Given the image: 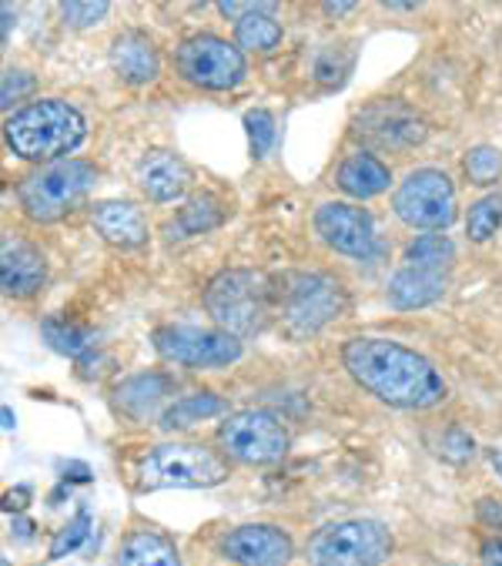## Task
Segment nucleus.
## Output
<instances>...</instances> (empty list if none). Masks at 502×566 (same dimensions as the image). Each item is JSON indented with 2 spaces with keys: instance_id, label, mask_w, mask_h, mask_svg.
I'll use <instances>...</instances> for the list:
<instances>
[{
  "instance_id": "f257e3e1",
  "label": "nucleus",
  "mask_w": 502,
  "mask_h": 566,
  "mask_svg": "<svg viewBox=\"0 0 502 566\" xmlns=\"http://www.w3.org/2000/svg\"><path fill=\"white\" fill-rule=\"evenodd\" d=\"M342 366L368 396L393 409L422 412L449 396L442 373L416 349L393 338L355 335L342 346Z\"/></svg>"
},
{
  "instance_id": "f03ea898",
  "label": "nucleus",
  "mask_w": 502,
  "mask_h": 566,
  "mask_svg": "<svg viewBox=\"0 0 502 566\" xmlns=\"http://www.w3.org/2000/svg\"><path fill=\"white\" fill-rule=\"evenodd\" d=\"M87 135L84 115L57 97H41L24 104L21 111L4 122V142L8 148L24 158V161H48L54 165L57 158L71 155Z\"/></svg>"
},
{
  "instance_id": "7ed1b4c3",
  "label": "nucleus",
  "mask_w": 502,
  "mask_h": 566,
  "mask_svg": "<svg viewBox=\"0 0 502 566\" xmlns=\"http://www.w3.org/2000/svg\"><path fill=\"white\" fill-rule=\"evenodd\" d=\"M201 302L221 332L244 338V335H259L269 325L272 312L279 308V289L265 272L224 269L208 282Z\"/></svg>"
},
{
  "instance_id": "20e7f679",
  "label": "nucleus",
  "mask_w": 502,
  "mask_h": 566,
  "mask_svg": "<svg viewBox=\"0 0 502 566\" xmlns=\"http://www.w3.org/2000/svg\"><path fill=\"white\" fill-rule=\"evenodd\" d=\"M142 490H211L228 480V457L205 442H161L138 467Z\"/></svg>"
},
{
  "instance_id": "39448f33",
  "label": "nucleus",
  "mask_w": 502,
  "mask_h": 566,
  "mask_svg": "<svg viewBox=\"0 0 502 566\" xmlns=\"http://www.w3.org/2000/svg\"><path fill=\"white\" fill-rule=\"evenodd\" d=\"M94 181H97V168L94 165L77 161V158L54 161V165H44V168H38V171L21 178L18 201H21V211L31 221L54 224V221L67 218L87 198Z\"/></svg>"
},
{
  "instance_id": "423d86ee",
  "label": "nucleus",
  "mask_w": 502,
  "mask_h": 566,
  "mask_svg": "<svg viewBox=\"0 0 502 566\" xmlns=\"http://www.w3.org/2000/svg\"><path fill=\"white\" fill-rule=\"evenodd\" d=\"M393 530L379 520H338L305 543L308 566H383L393 556Z\"/></svg>"
},
{
  "instance_id": "0eeeda50",
  "label": "nucleus",
  "mask_w": 502,
  "mask_h": 566,
  "mask_svg": "<svg viewBox=\"0 0 502 566\" xmlns=\"http://www.w3.org/2000/svg\"><path fill=\"white\" fill-rule=\"evenodd\" d=\"M348 308L345 285L325 272H292L279 289V312L295 335H315Z\"/></svg>"
},
{
  "instance_id": "6e6552de",
  "label": "nucleus",
  "mask_w": 502,
  "mask_h": 566,
  "mask_svg": "<svg viewBox=\"0 0 502 566\" xmlns=\"http://www.w3.org/2000/svg\"><path fill=\"white\" fill-rule=\"evenodd\" d=\"M218 446L228 460L241 467H272L285 460L292 436L275 412L241 409L224 416V422L218 426Z\"/></svg>"
},
{
  "instance_id": "1a4fd4ad",
  "label": "nucleus",
  "mask_w": 502,
  "mask_h": 566,
  "mask_svg": "<svg viewBox=\"0 0 502 566\" xmlns=\"http://www.w3.org/2000/svg\"><path fill=\"white\" fill-rule=\"evenodd\" d=\"M181 81L201 91H231L248 77L244 51L228 44L218 34H191L178 44L175 54Z\"/></svg>"
},
{
  "instance_id": "9d476101",
  "label": "nucleus",
  "mask_w": 502,
  "mask_h": 566,
  "mask_svg": "<svg viewBox=\"0 0 502 566\" xmlns=\"http://www.w3.org/2000/svg\"><path fill=\"white\" fill-rule=\"evenodd\" d=\"M456 185L439 168L412 171L393 195V211L409 229L442 232L456 221Z\"/></svg>"
},
{
  "instance_id": "9b49d317",
  "label": "nucleus",
  "mask_w": 502,
  "mask_h": 566,
  "mask_svg": "<svg viewBox=\"0 0 502 566\" xmlns=\"http://www.w3.org/2000/svg\"><path fill=\"white\" fill-rule=\"evenodd\" d=\"M151 343L161 359L191 366V369H221L241 359V338L221 328L198 325H161L155 328Z\"/></svg>"
},
{
  "instance_id": "f8f14e48",
  "label": "nucleus",
  "mask_w": 502,
  "mask_h": 566,
  "mask_svg": "<svg viewBox=\"0 0 502 566\" xmlns=\"http://www.w3.org/2000/svg\"><path fill=\"white\" fill-rule=\"evenodd\" d=\"M315 235L338 255L348 259H372L379 252V235H375V221L365 208L348 201H325L318 205L312 218Z\"/></svg>"
},
{
  "instance_id": "ddd939ff",
  "label": "nucleus",
  "mask_w": 502,
  "mask_h": 566,
  "mask_svg": "<svg viewBox=\"0 0 502 566\" xmlns=\"http://www.w3.org/2000/svg\"><path fill=\"white\" fill-rule=\"evenodd\" d=\"M355 135L383 151H406L426 142V122L402 101H375L355 118Z\"/></svg>"
},
{
  "instance_id": "4468645a",
  "label": "nucleus",
  "mask_w": 502,
  "mask_h": 566,
  "mask_svg": "<svg viewBox=\"0 0 502 566\" xmlns=\"http://www.w3.org/2000/svg\"><path fill=\"white\" fill-rule=\"evenodd\" d=\"M221 553L234 566H289L295 543L275 523H244L221 536Z\"/></svg>"
},
{
  "instance_id": "2eb2a0df",
  "label": "nucleus",
  "mask_w": 502,
  "mask_h": 566,
  "mask_svg": "<svg viewBox=\"0 0 502 566\" xmlns=\"http://www.w3.org/2000/svg\"><path fill=\"white\" fill-rule=\"evenodd\" d=\"M48 282V262L44 255L24 242V239H4L0 245V285L8 298H31Z\"/></svg>"
},
{
  "instance_id": "dca6fc26",
  "label": "nucleus",
  "mask_w": 502,
  "mask_h": 566,
  "mask_svg": "<svg viewBox=\"0 0 502 566\" xmlns=\"http://www.w3.org/2000/svg\"><path fill=\"white\" fill-rule=\"evenodd\" d=\"M107 61H111V71L132 87H142V84H151L158 74H161V54L155 48V41L142 31H124L111 41V51H107Z\"/></svg>"
},
{
  "instance_id": "f3484780",
  "label": "nucleus",
  "mask_w": 502,
  "mask_h": 566,
  "mask_svg": "<svg viewBox=\"0 0 502 566\" xmlns=\"http://www.w3.org/2000/svg\"><path fill=\"white\" fill-rule=\"evenodd\" d=\"M91 224L114 249H138L148 242V218L132 201H97L91 208Z\"/></svg>"
},
{
  "instance_id": "a211bd4d",
  "label": "nucleus",
  "mask_w": 502,
  "mask_h": 566,
  "mask_svg": "<svg viewBox=\"0 0 502 566\" xmlns=\"http://www.w3.org/2000/svg\"><path fill=\"white\" fill-rule=\"evenodd\" d=\"M138 185L151 201L165 205V201H175L188 191L191 168L171 151H151L138 165Z\"/></svg>"
},
{
  "instance_id": "6ab92c4d",
  "label": "nucleus",
  "mask_w": 502,
  "mask_h": 566,
  "mask_svg": "<svg viewBox=\"0 0 502 566\" xmlns=\"http://www.w3.org/2000/svg\"><path fill=\"white\" fill-rule=\"evenodd\" d=\"M335 185L358 201H368L375 195L389 191L393 185V171L383 158H375L368 151H352L348 158H342V165L335 168Z\"/></svg>"
},
{
  "instance_id": "aec40b11",
  "label": "nucleus",
  "mask_w": 502,
  "mask_h": 566,
  "mask_svg": "<svg viewBox=\"0 0 502 566\" xmlns=\"http://www.w3.org/2000/svg\"><path fill=\"white\" fill-rule=\"evenodd\" d=\"M449 289V275L446 272H432V269H399L389 279V302L402 312L409 308H426L432 302H439Z\"/></svg>"
},
{
  "instance_id": "412c9836",
  "label": "nucleus",
  "mask_w": 502,
  "mask_h": 566,
  "mask_svg": "<svg viewBox=\"0 0 502 566\" xmlns=\"http://www.w3.org/2000/svg\"><path fill=\"white\" fill-rule=\"evenodd\" d=\"M175 382L161 373H142V376H132L117 386V409L135 419V422H145L158 412V406L171 396Z\"/></svg>"
},
{
  "instance_id": "4be33fe9",
  "label": "nucleus",
  "mask_w": 502,
  "mask_h": 566,
  "mask_svg": "<svg viewBox=\"0 0 502 566\" xmlns=\"http://www.w3.org/2000/svg\"><path fill=\"white\" fill-rule=\"evenodd\" d=\"M117 566H181L178 546L158 530H135L124 536Z\"/></svg>"
},
{
  "instance_id": "5701e85b",
  "label": "nucleus",
  "mask_w": 502,
  "mask_h": 566,
  "mask_svg": "<svg viewBox=\"0 0 502 566\" xmlns=\"http://www.w3.org/2000/svg\"><path fill=\"white\" fill-rule=\"evenodd\" d=\"M275 4H255L244 18L234 21V41L241 51H255V54H269L282 44L285 31L279 24V18L272 14Z\"/></svg>"
},
{
  "instance_id": "b1692460",
  "label": "nucleus",
  "mask_w": 502,
  "mask_h": 566,
  "mask_svg": "<svg viewBox=\"0 0 502 566\" xmlns=\"http://www.w3.org/2000/svg\"><path fill=\"white\" fill-rule=\"evenodd\" d=\"M228 208L221 205V198L215 195H198L191 198L178 214L175 221H168V239H191V235H205L211 229H218V224L224 221Z\"/></svg>"
},
{
  "instance_id": "393cba45",
  "label": "nucleus",
  "mask_w": 502,
  "mask_h": 566,
  "mask_svg": "<svg viewBox=\"0 0 502 566\" xmlns=\"http://www.w3.org/2000/svg\"><path fill=\"white\" fill-rule=\"evenodd\" d=\"M224 412V399L215 392H195V396H181L175 399L165 412H161V429L175 432V429H188L201 419H211Z\"/></svg>"
},
{
  "instance_id": "a878e982",
  "label": "nucleus",
  "mask_w": 502,
  "mask_h": 566,
  "mask_svg": "<svg viewBox=\"0 0 502 566\" xmlns=\"http://www.w3.org/2000/svg\"><path fill=\"white\" fill-rule=\"evenodd\" d=\"M456 262V245L449 235H419L406 245V265L412 269H432V272H449Z\"/></svg>"
},
{
  "instance_id": "bb28decb",
  "label": "nucleus",
  "mask_w": 502,
  "mask_h": 566,
  "mask_svg": "<svg viewBox=\"0 0 502 566\" xmlns=\"http://www.w3.org/2000/svg\"><path fill=\"white\" fill-rule=\"evenodd\" d=\"M41 332H44L48 346H51L54 353L71 356V359H77V356L87 353V346H91V332L81 328V325H74V322H67V318H44Z\"/></svg>"
},
{
  "instance_id": "cd10ccee",
  "label": "nucleus",
  "mask_w": 502,
  "mask_h": 566,
  "mask_svg": "<svg viewBox=\"0 0 502 566\" xmlns=\"http://www.w3.org/2000/svg\"><path fill=\"white\" fill-rule=\"evenodd\" d=\"M502 224V198L499 195H485L479 198L472 208H469V218H466V232L472 242H489Z\"/></svg>"
},
{
  "instance_id": "c85d7f7f",
  "label": "nucleus",
  "mask_w": 502,
  "mask_h": 566,
  "mask_svg": "<svg viewBox=\"0 0 502 566\" xmlns=\"http://www.w3.org/2000/svg\"><path fill=\"white\" fill-rule=\"evenodd\" d=\"M462 171H466L469 185H479V188L495 185L502 178V151L492 148V145H479V148L466 151Z\"/></svg>"
},
{
  "instance_id": "c756f323",
  "label": "nucleus",
  "mask_w": 502,
  "mask_h": 566,
  "mask_svg": "<svg viewBox=\"0 0 502 566\" xmlns=\"http://www.w3.org/2000/svg\"><path fill=\"white\" fill-rule=\"evenodd\" d=\"M244 132H248V145H251V158H265L275 145V115L265 107L248 111Z\"/></svg>"
},
{
  "instance_id": "7c9ffc66",
  "label": "nucleus",
  "mask_w": 502,
  "mask_h": 566,
  "mask_svg": "<svg viewBox=\"0 0 502 566\" xmlns=\"http://www.w3.org/2000/svg\"><path fill=\"white\" fill-rule=\"evenodd\" d=\"M107 0H67V4H61V18L67 28H94L107 18Z\"/></svg>"
},
{
  "instance_id": "2f4dec72",
  "label": "nucleus",
  "mask_w": 502,
  "mask_h": 566,
  "mask_svg": "<svg viewBox=\"0 0 502 566\" xmlns=\"http://www.w3.org/2000/svg\"><path fill=\"white\" fill-rule=\"evenodd\" d=\"M87 533H91V513L87 510H77V516L64 530H57V536L51 543V559H61V556L74 553L87 539Z\"/></svg>"
},
{
  "instance_id": "473e14b6",
  "label": "nucleus",
  "mask_w": 502,
  "mask_h": 566,
  "mask_svg": "<svg viewBox=\"0 0 502 566\" xmlns=\"http://www.w3.org/2000/svg\"><path fill=\"white\" fill-rule=\"evenodd\" d=\"M436 452L446 460V463H466V460H472V452H475V442H472V436L462 429V426H449L446 432H442V439H439V446H436Z\"/></svg>"
},
{
  "instance_id": "72a5a7b5",
  "label": "nucleus",
  "mask_w": 502,
  "mask_h": 566,
  "mask_svg": "<svg viewBox=\"0 0 502 566\" xmlns=\"http://www.w3.org/2000/svg\"><path fill=\"white\" fill-rule=\"evenodd\" d=\"M31 91H34V77L28 71H8L4 74V87H0V104L11 107L14 101H21Z\"/></svg>"
},
{
  "instance_id": "f704fd0d",
  "label": "nucleus",
  "mask_w": 502,
  "mask_h": 566,
  "mask_svg": "<svg viewBox=\"0 0 502 566\" xmlns=\"http://www.w3.org/2000/svg\"><path fill=\"white\" fill-rule=\"evenodd\" d=\"M475 516H479V523H482V526H489V530H502V500H495V496H482V500L475 503Z\"/></svg>"
},
{
  "instance_id": "c9c22d12",
  "label": "nucleus",
  "mask_w": 502,
  "mask_h": 566,
  "mask_svg": "<svg viewBox=\"0 0 502 566\" xmlns=\"http://www.w3.org/2000/svg\"><path fill=\"white\" fill-rule=\"evenodd\" d=\"M479 563L482 566H502V536H492L479 546Z\"/></svg>"
},
{
  "instance_id": "e433bc0d",
  "label": "nucleus",
  "mask_w": 502,
  "mask_h": 566,
  "mask_svg": "<svg viewBox=\"0 0 502 566\" xmlns=\"http://www.w3.org/2000/svg\"><path fill=\"white\" fill-rule=\"evenodd\" d=\"M64 480H67V483H87V480H91V470H87L84 463H67V467H64Z\"/></svg>"
},
{
  "instance_id": "4c0bfd02",
  "label": "nucleus",
  "mask_w": 502,
  "mask_h": 566,
  "mask_svg": "<svg viewBox=\"0 0 502 566\" xmlns=\"http://www.w3.org/2000/svg\"><path fill=\"white\" fill-rule=\"evenodd\" d=\"M322 11H325V14H332V18H338V14L355 11V4H352V0H338V4H332V0H328V4H322Z\"/></svg>"
},
{
  "instance_id": "58836bf2",
  "label": "nucleus",
  "mask_w": 502,
  "mask_h": 566,
  "mask_svg": "<svg viewBox=\"0 0 502 566\" xmlns=\"http://www.w3.org/2000/svg\"><path fill=\"white\" fill-rule=\"evenodd\" d=\"M28 496H31L28 486H21L18 493H8V510H24V506H28V503H24Z\"/></svg>"
},
{
  "instance_id": "ea45409f",
  "label": "nucleus",
  "mask_w": 502,
  "mask_h": 566,
  "mask_svg": "<svg viewBox=\"0 0 502 566\" xmlns=\"http://www.w3.org/2000/svg\"><path fill=\"white\" fill-rule=\"evenodd\" d=\"M489 463H492L495 476L502 480V449H489Z\"/></svg>"
},
{
  "instance_id": "a19ab883",
  "label": "nucleus",
  "mask_w": 502,
  "mask_h": 566,
  "mask_svg": "<svg viewBox=\"0 0 502 566\" xmlns=\"http://www.w3.org/2000/svg\"><path fill=\"white\" fill-rule=\"evenodd\" d=\"M0 14H4V41L11 38V8L4 4V8H0Z\"/></svg>"
},
{
  "instance_id": "79ce46f5",
  "label": "nucleus",
  "mask_w": 502,
  "mask_h": 566,
  "mask_svg": "<svg viewBox=\"0 0 502 566\" xmlns=\"http://www.w3.org/2000/svg\"><path fill=\"white\" fill-rule=\"evenodd\" d=\"M14 426H18V422H14V412H11V406H4V429L11 432Z\"/></svg>"
}]
</instances>
